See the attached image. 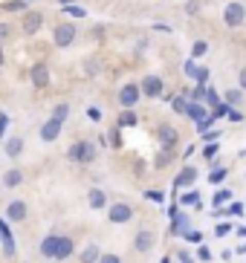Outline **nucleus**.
<instances>
[{
    "label": "nucleus",
    "instance_id": "nucleus-16",
    "mask_svg": "<svg viewBox=\"0 0 246 263\" xmlns=\"http://www.w3.org/2000/svg\"><path fill=\"white\" fill-rule=\"evenodd\" d=\"M171 223H174V226H171V232H174V234H185V232H188V226H191V220L177 211V214H171Z\"/></svg>",
    "mask_w": 246,
    "mask_h": 263
},
{
    "label": "nucleus",
    "instance_id": "nucleus-10",
    "mask_svg": "<svg viewBox=\"0 0 246 263\" xmlns=\"http://www.w3.org/2000/svg\"><path fill=\"white\" fill-rule=\"evenodd\" d=\"M194 179H197V168H191V165H185V168L180 171L177 177H174V188H185V185H191Z\"/></svg>",
    "mask_w": 246,
    "mask_h": 263
},
{
    "label": "nucleus",
    "instance_id": "nucleus-17",
    "mask_svg": "<svg viewBox=\"0 0 246 263\" xmlns=\"http://www.w3.org/2000/svg\"><path fill=\"white\" fill-rule=\"evenodd\" d=\"M87 202H90V209H104V205H108V194L101 191V188H93V191L87 194Z\"/></svg>",
    "mask_w": 246,
    "mask_h": 263
},
{
    "label": "nucleus",
    "instance_id": "nucleus-21",
    "mask_svg": "<svg viewBox=\"0 0 246 263\" xmlns=\"http://www.w3.org/2000/svg\"><path fill=\"white\" fill-rule=\"evenodd\" d=\"M3 147H6V154H9V156H21L23 142L17 139V136H12V139H6V145H3Z\"/></svg>",
    "mask_w": 246,
    "mask_h": 263
},
{
    "label": "nucleus",
    "instance_id": "nucleus-6",
    "mask_svg": "<svg viewBox=\"0 0 246 263\" xmlns=\"http://www.w3.org/2000/svg\"><path fill=\"white\" fill-rule=\"evenodd\" d=\"M139 93H142L139 84H125L122 90H119V104H122V107H133L139 101Z\"/></svg>",
    "mask_w": 246,
    "mask_h": 263
},
{
    "label": "nucleus",
    "instance_id": "nucleus-8",
    "mask_svg": "<svg viewBox=\"0 0 246 263\" xmlns=\"http://www.w3.org/2000/svg\"><path fill=\"white\" fill-rule=\"evenodd\" d=\"M32 84L38 87V90L49 87V67H46L44 61H38L35 67H32Z\"/></svg>",
    "mask_w": 246,
    "mask_h": 263
},
{
    "label": "nucleus",
    "instance_id": "nucleus-7",
    "mask_svg": "<svg viewBox=\"0 0 246 263\" xmlns=\"http://www.w3.org/2000/svg\"><path fill=\"white\" fill-rule=\"evenodd\" d=\"M133 217V209L128 202H113L110 205V223H128Z\"/></svg>",
    "mask_w": 246,
    "mask_h": 263
},
{
    "label": "nucleus",
    "instance_id": "nucleus-30",
    "mask_svg": "<svg viewBox=\"0 0 246 263\" xmlns=\"http://www.w3.org/2000/svg\"><path fill=\"white\" fill-rule=\"evenodd\" d=\"M23 6H26V0H6V9H9V12H21Z\"/></svg>",
    "mask_w": 246,
    "mask_h": 263
},
{
    "label": "nucleus",
    "instance_id": "nucleus-18",
    "mask_svg": "<svg viewBox=\"0 0 246 263\" xmlns=\"http://www.w3.org/2000/svg\"><path fill=\"white\" fill-rule=\"evenodd\" d=\"M99 257H101V249L96 243L84 246V252H81V263H99Z\"/></svg>",
    "mask_w": 246,
    "mask_h": 263
},
{
    "label": "nucleus",
    "instance_id": "nucleus-53",
    "mask_svg": "<svg viewBox=\"0 0 246 263\" xmlns=\"http://www.w3.org/2000/svg\"><path fill=\"white\" fill-rule=\"evenodd\" d=\"M243 156H246V151H243Z\"/></svg>",
    "mask_w": 246,
    "mask_h": 263
},
{
    "label": "nucleus",
    "instance_id": "nucleus-49",
    "mask_svg": "<svg viewBox=\"0 0 246 263\" xmlns=\"http://www.w3.org/2000/svg\"><path fill=\"white\" fill-rule=\"evenodd\" d=\"M3 61H6V55H3V49H0V67H3Z\"/></svg>",
    "mask_w": 246,
    "mask_h": 263
},
{
    "label": "nucleus",
    "instance_id": "nucleus-1",
    "mask_svg": "<svg viewBox=\"0 0 246 263\" xmlns=\"http://www.w3.org/2000/svg\"><path fill=\"white\" fill-rule=\"evenodd\" d=\"M69 159H73V162H93V159H96V147H93L90 145V142H84V139H81V142H76V145H73V147H69Z\"/></svg>",
    "mask_w": 246,
    "mask_h": 263
},
{
    "label": "nucleus",
    "instance_id": "nucleus-46",
    "mask_svg": "<svg viewBox=\"0 0 246 263\" xmlns=\"http://www.w3.org/2000/svg\"><path fill=\"white\" fill-rule=\"evenodd\" d=\"M145 197H148V200H154V202H160V200H162V194H160V191H148Z\"/></svg>",
    "mask_w": 246,
    "mask_h": 263
},
{
    "label": "nucleus",
    "instance_id": "nucleus-32",
    "mask_svg": "<svg viewBox=\"0 0 246 263\" xmlns=\"http://www.w3.org/2000/svg\"><path fill=\"white\" fill-rule=\"evenodd\" d=\"M206 44H203V41H197V44H194V47H191V55H194V58H200V55H206Z\"/></svg>",
    "mask_w": 246,
    "mask_h": 263
},
{
    "label": "nucleus",
    "instance_id": "nucleus-52",
    "mask_svg": "<svg viewBox=\"0 0 246 263\" xmlns=\"http://www.w3.org/2000/svg\"><path fill=\"white\" fill-rule=\"evenodd\" d=\"M26 3H35V0H26Z\"/></svg>",
    "mask_w": 246,
    "mask_h": 263
},
{
    "label": "nucleus",
    "instance_id": "nucleus-26",
    "mask_svg": "<svg viewBox=\"0 0 246 263\" xmlns=\"http://www.w3.org/2000/svg\"><path fill=\"white\" fill-rule=\"evenodd\" d=\"M229 104H217L215 110H212V119H223V116H229Z\"/></svg>",
    "mask_w": 246,
    "mask_h": 263
},
{
    "label": "nucleus",
    "instance_id": "nucleus-27",
    "mask_svg": "<svg viewBox=\"0 0 246 263\" xmlns=\"http://www.w3.org/2000/svg\"><path fill=\"white\" fill-rule=\"evenodd\" d=\"M223 179H226V168H215L212 171V177H208V182H215L217 185V182H223Z\"/></svg>",
    "mask_w": 246,
    "mask_h": 263
},
{
    "label": "nucleus",
    "instance_id": "nucleus-45",
    "mask_svg": "<svg viewBox=\"0 0 246 263\" xmlns=\"http://www.w3.org/2000/svg\"><path fill=\"white\" fill-rule=\"evenodd\" d=\"M229 119H232V122H243V113H238V110H229Z\"/></svg>",
    "mask_w": 246,
    "mask_h": 263
},
{
    "label": "nucleus",
    "instance_id": "nucleus-22",
    "mask_svg": "<svg viewBox=\"0 0 246 263\" xmlns=\"http://www.w3.org/2000/svg\"><path fill=\"white\" fill-rule=\"evenodd\" d=\"M3 182H6L9 188H15V185H21L23 182V174L17 168H12V171H6V177H3Z\"/></svg>",
    "mask_w": 246,
    "mask_h": 263
},
{
    "label": "nucleus",
    "instance_id": "nucleus-51",
    "mask_svg": "<svg viewBox=\"0 0 246 263\" xmlns=\"http://www.w3.org/2000/svg\"><path fill=\"white\" fill-rule=\"evenodd\" d=\"M162 263H171V260H168V257H165V260H162Z\"/></svg>",
    "mask_w": 246,
    "mask_h": 263
},
{
    "label": "nucleus",
    "instance_id": "nucleus-2",
    "mask_svg": "<svg viewBox=\"0 0 246 263\" xmlns=\"http://www.w3.org/2000/svg\"><path fill=\"white\" fill-rule=\"evenodd\" d=\"M243 21H246L243 3H229L226 12H223V24L229 26V29H238V26H243Z\"/></svg>",
    "mask_w": 246,
    "mask_h": 263
},
{
    "label": "nucleus",
    "instance_id": "nucleus-36",
    "mask_svg": "<svg viewBox=\"0 0 246 263\" xmlns=\"http://www.w3.org/2000/svg\"><path fill=\"white\" fill-rule=\"evenodd\" d=\"M99 263H122V260H119V255H110V252H104V255L99 257Z\"/></svg>",
    "mask_w": 246,
    "mask_h": 263
},
{
    "label": "nucleus",
    "instance_id": "nucleus-34",
    "mask_svg": "<svg viewBox=\"0 0 246 263\" xmlns=\"http://www.w3.org/2000/svg\"><path fill=\"white\" fill-rule=\"evenodd\" d=\"M183 237H185V240H191V243H200V240H203V234H200V232H194V229H188V232H185Z\"/></svg>",
    "mask_w": 246,
    "mask_h": 263
},
{
    "label": "nucleus",
    "instance_id": "nucleus-37",
    "mask_svg": "<svg viewBox=\"0 0 246 263\" xmlns=\"http://www.w3.org/2000/svg\"><path fill=\"white\" fill-rule=\"evenodd\" d=\"M229 232H232V226H229V223H220V226L215 229V234H217V237H226Z\"/></svg>",
    "mask_w": 246,
    "mask_h": 263
},
{
    "label": "nucleus",
    "instance_id": "nucleus-48",
    "mask_svg": "<svg viewBox=\"0 0 246 263\" xmlns=\"http://www.w3.org/2000/svg\"><path fill=\"white\" fill-rule=\"evenodd\" d=\"M240 87H243V90H246V67H243V70H240Z\"/></svg>",
    "mask_w": 246,
    "mask_h": 263
},
{
    "label": "nucleus",
    "instance_id": "nucleus-15",
    "mask_svg": "<svg viewBox=\"0 0 246 263\" xmlns=\"http://www.w3.org/2000/svg\"><path fill=\"white\" fill-rule=\"evenodd\" d=\"M177 139H180V136H177V130H174L171 124H162V127H160V145L162 147H174V145H177Z\"/></svg>",
    "mask_w": 246,
    "mask_h": 263
},
{
    "label": "nucleus",
    "instance_id": "nucleus-44",
    "mask_svg": "<svg viewBox=\"0 0 246 263\" xmlns=\"http://www.w3.org/2000/svg\"><path fill=\"white\" fill-rule=\"evenodd\" d=\"M110 145H113V147L122 145V136H119V130H113V136H110Z\"/></svg>",
    "mask_w": 246,
    "mask_h": 263
},
{
    "label": "nucleus",
    "instance_id": "nucleus-38",
    "mask_svg": "<svg viewBox=\"0 0 246 263\" xmlns=\"http://www.w3.org/2000/svg\"><path fill=\"white\" fill-rule=\"evenodd\" d=\"M185 12H188V15H194V12H200V0H188V6H185Z\"/></svg>",
    "mask_w": 246,
    "mask_h": 263
},
{
    "label": "nucleus",
    "instance_id": "nucleus-20",
    "mask_svg": "<svg viewBox=\"0 0 246 263\" xmlns=\"http://www.w3.org/2000/svg\"><path fill=\"white\" fill-rule=\"evenodd\" d=\"M171 159H174V147H162L160 154H156L154 165H156V168H165V165H168Z\"/></svg>",
    "mask_w": 246,
    "mask_h": 263
},
{
    "label": "nucleus",
    "instance_id": "nucleus-42",
    "mask_svg": "<svg viewBox=\"0 0 246 263\" xmlns=\"http://www.w3.org/2000/svg\"><path fill=\"white\" fill-rule=\"evenodd\" d=\"M203 154H206V159H215V154H217V145H206V151H203Z\"/></svg>",
    "mask_w": 246,
    "mask_h": 263
},
{
    "label": "nucleus",
    "instance_id": "nucleus-29",
    "mask_svg": "<svg viewBox=\"0 0 246 263\" xmlns=\"http://www.w3.org/2000/svg\"><path fill=\"white\" fill-rule=\"evenodd\" d=\"M67 113H69V107H67V104H58V107H55V113H52V119L64 122V119H67Z\"/></svg>",
    "mask_w": 246,
    "mask_h": 263
},
{
    "label": "nucleus",
    "instance_id": "nucleus-33",
    "mask_svg": "<svg viewBox=\"0 0 246 263\" xmlns=\"http://www.w3.org/2000/svg\"><path fill=\"white\" fill-rule=\"evenodd\" d=\"M64 12H67V15H73V17H84L87 15L84 9H78V6H64Z\"/></svg>",
    "mask_w": 246,
    "mask_h": 263
},
{
    "label": "nucleus",
    "instance_id": "nucleus-12",
    "mask_svg": "<svg viewBox=\"0 0 246 263\" xmlns=\"http://www.w3.org/2000/svg\"><path fill=\"white\" fill-rule=\"evenodd\" d=\"M0 237H3V252L12 257V255H15V237H12V232H9V226H6L3 217H0Z\"/></svg>",
    "mask_w": 246,
    "mask_h": 263
},
{
    "label": "nucleus",
    "instance_id": "nucleus-3",
    "mask_svg": "<svg viewBox=\"0 0 246 263\" xmlns=\"http://www.w3.org/2000/svg\"><path fill=\"white\" fill-rule=\"evenodd\" d=\"M52 41H55V47H69L73 41H76V26L73 24H58L55 26V32H52Z\"/></svg>",
    "mask_w": 246,
    "mask_h": 263
},
{
    "label": "nucleus",
    "instance_id": "nucleus-50",
    "mask_svg": "<svg viewBox=\"0 0 246 263\" xmlns=\"http://www.w3.org/2000/svg\"><path fill=\"white\" fill-rule=\"evenodd\" d=\"M58 3H61V6H69V3H73V0H58Z\"/></svg>",
    "mask_w": 246,
    "mask_h": 263
},
{
    "label": "nucleus",
    "instance_id": "nucleus-5",
    "mask_svg": "<svg viewBox=\"0 0 246 263\" xmlns=\"http://www.w3.org/2000/svg\"><path fill=\"white\" fill-rule=\"evenodd\" d=\"M139 87H142V93H145L148 99H160L162 96V78L160 76H145Z\"/></svg>",
    "mask_w": 246,
    "mask_h": 263
},
{
    "label": "nucleus",
    "instance_id": "nucleus-11",
    "mask_svg": "<svg viewBox=\"0 0 246 263\" xmlns=\"http://www.w3.org/2000/svg\"><path fill=\"white\" fill-rule=\"evenodd\" d=\"M41 26H44V15H38V12H29V15L23 17V32L26 35H35Z\"/></svg>",
    "mask_w": 246,
    "mask_h": 263
},
{
    "label": "nucleus",
    "instance_id": "nucleus-41",
    "mask_svg": "<svg viewBox=\"0 0 246 263\" xmlns=\"http://www.w3.org/2000/svg\"><path fill=\"white\" fill-rule=\"evenodd\" d=\"M87 116H90L93 122H99V119H101V110H99V107H90V110H87Z\"/></svg>",
    "mask_w": 246,
    "mask_h": 263
},
{
    "label": "nucleus",
    "instance_id": "nucleus-43",
    "mask_svg": "<svg viewBox=\"0 0 246 263\" xmlns=\"http://www.w3.org/2000/svg\"><path fill=\"white\" fill-rule=\"evenodd\" d=\"M6 127H9V119H6V116H0V139L6 136Z\"/></svg>",
    "mask_w": 246,
    "mask_h": 263
},
{
    "label": "nucleus",
    "instance_id": "nucleus-13",
    "mask_svg": "<svg viewBox=\"0 0 246 263\" xmlns=\"http://www.w3.org/2000/svg\"><path fill=\"white\" fill-rule=\"evenodd\" d=\"M23 217H26V202L23 200H12L9 202V209H6V220H23Z\"/></svg>",
    "mask_w": 246,
    "mask_h": 263
},
{
    "label": "nucleus",
    "instance_id": "nucleus-28",
    "mask_svg": "<svg viewBox=\"0 0 246 263\" xmlns=\"http://www.w3.org/2000/svg\"><path fill=\"white\" fill-rule=\"evenodd\" d=\"M229 197H232L229 191H217V194H215V200H212V202H215V209H220V205H223V202L229 200Z\"/></svg>",
    "mask_w": 246,
    "mask_h": 263
},
{
    "label": "nucleus",
    "instance_id": "nucleus-24",
    "mask_svg": "<svg viewBox=\"0 0 246 263\" xmlns=\"http://www.w3.org/2000/svg\"><path fill=\"white\" fill-rule=\"evenodd\" d=\"M183 205H197V209H200V194L197 191H188V194H183Z\"/></svg>",
    "mask_w": 246,
    "mask_h": 263
},
{
    "label": "nucleus",
    "instance_id": "nucleus-25",
    "mask_svg": "<svg viewBox=\"0 0 246 263\" xmlns=\"http://www.w3.org/2000/svg\"><path fill=\"white\" fill-rule=\"evenodd\" d=\"M206 96H208V87H206V84H197V87L191 90V99H194V101H203Z\"/></svg>",
    "mask_w": 246,
    "mask_h": 263
},
{
    "label": "nucleus",
    "instance_id": "nucleus-47",
    "mask_svg": "<svg viewBox=\"0 0 246 263\" xmlns=\"http://www.w3.org/2000/svg\"><path fill=\"white\" fill-rule=\"evenodd\" d=\"M203 136H206V142H215L217 136H220V133H217V130H206V133H203Z\"/></svg>",
    "mask_w": 246,
    "mask_h": 263
},
{
    "label": "nucleus",
    "instance_id": "nucleus-23",
    "mask_svg": "<svg viewBox=\"0 0 246 263\" xmlns=\"http://www.w3.org/2000/svg\"><path fill=\"white\" fill-rule=\"evenodd\" d=\"M136 124V116L131 113V107H125V113L119 116V127H133Z\"/></svg>",
    "mask_w": 246,
    "mask_h": 263
},
{
    "label": "nucleus",
    "instance_id": "nucleus-19",
    "mask_svg": "<svg viewBox=\"0 0 246 263\" xmlns=\"http://www.w3.org/2000/svg\"><path fill=\"white\" fill-rule=\"evenodd\" d=\"M55 249H58V234H49V237L41 243V255H44V257H55Z\"/></svg>",
    "mask_w": 246,
    "mask_h": 263
},
{
    "label": "nucleus",
    "instance_id": "nucleus-39",
    "mask_svg": "<svg viewBox=\"0 0 246 263\" xmlns=\"http://www.w3.org/2000/svg\"><path fill=\"white\" fill-rule=\"evenodd\" d=\"M9 35H12V26H9V24H0V41H6Z\"/></svg>",
    "mask_w": 246,
    "mask_h": 263
},
{
    "label": "nucleus",
    "instance_id": "nucleus-4",
    "mask_svg": "<svg viewBox=\"0 0 246 263\" xmlns=\"http://www.w3.org/2000/svg\"><path fill=\"white\" fill-rule=\"evenodd\" d=\"M156 243V234L151 232V229H142V232L136 234V240H133V249H136L139 255H145V252H151Z\"/></svg>",
    "mask_w": 246,
    "mask_h": 263
},
{
    "label": "nucleus",
    "instance_id": "nucleus-9",
    "mask_svg": "<svg viewBox=\"0 0 246 263\" xmlns=\"http://www.w3.org/2000/svg\"><path fill=\"white\" fill-rule=\"evenodd\" d=\"M61 124L58 119H49V122H44V127H41V139L44 142H55L58 136H61Z\"/></svg>",
    "mask_w": 246,
    "mask_h": 263
},
{
    "label": "nucleus",
    "instance_id": "nucleus-35",
    "mask_svg": "<svg viewBox=\"0 0 246 263\" xmlns=\"http://www.w3.org/2000/svg\"><path fill=\"white\" fill-rule=\"evenodd\" d=\"M240 96H243L240 90H229V93H226V101H229V104H238V101H240Z\"/></svg>",
    "mask_w": 246,
    "mask_h": 263
},
{
    "label": "nucleus",
    "instance_id": "nucleus-14",
    "mask_svg": "<svg viewBox=\"0 0 246 263\" xmlns=\"http://www.w3.org/2000/svg\"><path fill=\"white\" fill-rule=\"evenodd\" d=\"M73 249H76L73 237H58V249H55V260H67V257L73 255Z\"/></svg>",
    "mask_w": 246,
    "mask_h": 263
},
{
    "label": "nucleus",
    "instance_id": "nucleus-31",
    "mask_svg": "<svg viewBox=\"0 0 246 263\" xmlns=\"http://www.w3.org/2000/svg\"><path fill=\"white\" fill-rule=\"evenodd\" d=\"M171 107L177 110V113H185V107H188V101H185V99H180V96H177V99L171 101Z\"/></svg>",
    "mask_w": 246,
    "mask_h": 263
},
{
    "label": "nucleus",
    "instance_id": "nucleus-40",
    "mask_svg": "<svg viewBox=\"0 0 246 263\" xmlns=\"http://www.w3.org/2000/svg\"><path fill=\"white\" fill-rule=\"evenodd\" d=\"M206 99H208V104H212V107H217V104H220V99H217V93H215V90H208V96H206Z\"/></svg>",
    "mask_w": 246,
    "mask_h": 263
}]
</instances>
